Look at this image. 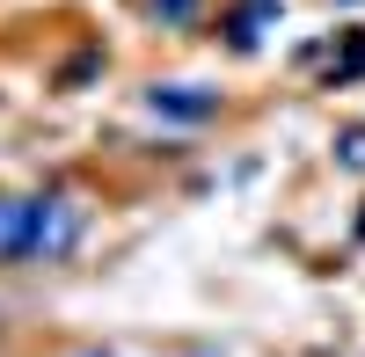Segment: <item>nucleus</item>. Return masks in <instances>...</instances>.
Listing matches in <instances>:
<instances>
[{"mask_svg": "<svg viewBox=\"0 0 365 357\" xmlns=\"http://www.w3.org/2000/svg\"><path fill=\"white\" fill-rule=\"evenodd\" d=\"M81 248L66 190H0V262H58Z\"/></svg>", "mask_w": 365, "mask_h": 357, "instance_id": "nucleus-1", "label": "nucleus"}, {"mask_svg": "<svg viewBox=\"0 0 365 357\" xmlns=\"http://www.w3.org/2000/svg\"><path fill=\"white\" fill-rule=\"evenodd\" d=\"M146 110H154L161 124L197 132V124L220 117V87H205V80H154V87H146Z\"/></svg>", "mask_w": 365, "mask_h": 357, "instance_id": "nucleus-2", "label": "nucleus"}, {"mask_svg": "<svg viewBox=\"0 0 365 357\" xmlns=\"http://www.w3.org/2000/svg\"><path fill=\"white\" fill-rule=\"evenodd\" d=\"M278 8H285V0H241V8L220 22L227 44H234V51H256V44H263V22H278Z\"/></svg>", "mask_w": 365, "mask_h": 357, "instance_id": "nucleus-3", "label": "nucleus"}, {"mask_svg": "<svg viewBox=\"0 0 365 357\" xmlns=\"http://www.w3.org/2000/svg\"><path fill=\"white\" fill-rule=\"evenodd\" d=\"M329 161H336L344 175H365V117L336 124V139H329Z\"/></svg>", "mask_w": 365, "mask_h": 357, "instance_id": "nucleus-4", "label": "nucleus"}, {"mask_svg": "<svg viewBox=\"0 0 365 357\" xmlns=\"http://www.w3.org/2000/svg\"><path fill=\"white\" fill-rule=\"evenodd\" d=\"M146 22H161V29H197V22H205V0H146Z\"/></svg>", "mask_w": 365, "mask_h": 357, "instance_id": "nucleus-5", "label": "nucleus"}, {"mask_svg": "<svg viewBox=\"0 0 365 357\" xmlns=\"http://www.w3.org/2000/svg\"><path fill=\"white\" fill-rule=\"evenodd\" d=\"M336 51H344V58L329 66V80H365V29H351V37H344Z\"/></svg>", "mask_w": 365, "mask_h": 357, "instance_id": "nucleus-6", "label": "nucleus"}, {"mask_svg": "<svg viewBox=\"0 0 365 357\" xmlns=\"http://www.w3.org/2000/svg\"><path fill=\"white\" fill-rule=\"evenodd\" d=\"M66 357H125V350H103V343H96V350H66Z\"/></svg>", "mask_w": 365, "mask_h": 357, "instance_id": "nucleus-7", "label": "nucleus"}]
</instances>
